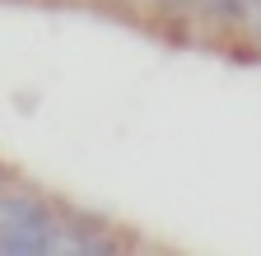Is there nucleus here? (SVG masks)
Wrapping results in <instances>:
<instances>
[]
</instances>
